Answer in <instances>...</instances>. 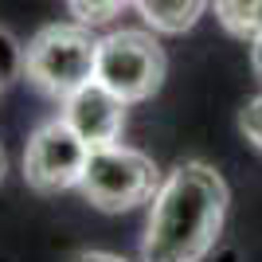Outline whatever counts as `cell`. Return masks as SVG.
Returning <instances> with one entry per match:
<instances>
[{"label":"cell","instance_id":"6da1fadb","mask_svg":"<svg viewBox=\"0 0 262 262\" xmlns=\"http://www.w3.org/2000/svg\"><path fill=\"white\" fill-rule=\"evenodd\" d=\"M227 180L204 161H184L153 196L141 262H204L227 219Z\"/></svg>","mask_w":262,"mask_h":262},{"label":"cell","instance_id":"7a4b0ae2","mask_svg":"<svg viewBox=\"0 0 262 262\" xmlns=\"http://www.w3.org/2000/svg\"><path fill=\"white\" fill-rule=\"evenodd\" d=\"M98 43L90 24H47L32 35L24 55V75L39 94L63 102L98 75Z\"/></svg>","mask_w":262,"mask_h":262},{"label":"cell","instance_id":"3957f363","mask_svg":"<svg viewBox=\"0 0 262 262\" xmlns=\"http://www.w3.org/2000/svg\"><path fill=\"white\" fill-rule=\"evenodd\" d=\"M161 168L149 153L141 149H125V145H110V149H94L82 176V200L94 204L98 211H129L141 204H153L161 192Z\"/></svg>","mask_w":262,"mask_h":262},{"label":"cell","instance_id":"277c9868","mask_svg":"<svg viewBox=\"0 0 262 262\" xmlns=\"http://www.w3.org/2000/svg\"><path fill=\"white\" fill-rule=\"evenodd\" d=\"M164 71H168V59L153 32L121 28L98 43V75L94 78L125 102L153 98L164 82Z\"/></svg>","mask_w":262,"mask_h":262},{"label":"cell","instance_id":"5b68a950","mask_svg":"<svg viewBox=\"0 0 262 262\" xmlns=\"http://www.w3.org/2000/svg\"><path fill=\"white\" fill-rule=\"evenodd\" d=\"M90 153H94V149H90L63 118L43 121V125L28 137V149H24V180H28L35 192H43V196L78 188L82 176H86Z\"/></svg>","mask_w":262,"mask_h":262},{"label":"cell","instance_id":"8992f818","mask_svg":"<svg viewBox=\"0 0 262 262\" xmlns=\"http://www.w3.org/2000/svg\"><path fill=\"white\" fill-rule=\"evenodd\" d=\"M125 106L129 102L118 98L110 86H102L98 78L75 90L71 98H63V114L59 118L90 145V149H110L121 145V129H125Z\"/></svg>","mask_w":262,"mask_h":262},{"label":"cell","instance_id":"52a82bcc","mask_svg":"<svg viewBox=\"0 0 262 262\" xmlns=\"http://www.w3.org/2000/svg\"><path fill=\"white\" fill-rule=\"evenodd\" d=\"M141 20L161 35H184L200 24L211 0H133Z\"/></svg>","mask_w":262,"mask_h":262},{"label":"cell","instance_id":"ba28073f","mask_svg":"<svg viewBox=\"0 0 262 262\" xmlns=\"http://www.w3.org/2000/svg\"><path fill=\"white\" fill-rule=\"evenodd\" d=\"M219 28L243 43H254L262 35V0H211Z\"/></svg>","mask_w":262,"mask_h":262},{"label":"cell","instance_id":"9c48e42d","mask_svg":"<svg viewBox=\"0 0 262 262\" xmlns=\"http://www.w3.org/2000/svg\"><path fill=\"white\" fill-rule=\"evenodd\" d=\"M129 4H133V0H67L71 16H75L78 24H90V28L114 20V16H121Z\"/></svg>","mask_w":262,"mask_h":262},{"label":"cell","instance_id":"30bf717a","mask_svg":"<svg viewBox=\"0 0 262 262\" xmlns=\"http://www.w3.org/2000/svg\"><path fill=\"white\" fill-rule=\"evenodd\" d=\"M24 55H28V47H20L16 35L0 28V86H8L24 75Z\"/></svg>","mask_w":262,"mask_h":262},{"label":"cell","instance_id":"8fae6325","mask_svg":"<svg viewBox=\"0 0 262 262\" xmlns=\"http://www.w3.org/2000/svg\"><path fill=\"white\" fill-rule=\"evenodd\" d=\"M239 129H243V137L262 153V94L247 102V110L239 114Z\"/></svg>","mask_w":262,"mask_h":262},{"label":"cell","instance_id":"7c38bea8","mask_svg":"<svg viewBox=\"0 0 262 262\" xmlns=\"http://www.w3.org/2000/svg\"><path fill=\"white\" fill-rule=\"evenodd\" d=\"M71 262H125V258H118V254H110V251H82Z\"/></svg>","mask_w":262,"mask_h":262},{"label":"cell","instance_id":"4fadbf2b","mask_svg":"<svg viewBox=\"0 0 262 262\" xmlns=\"http://www.w3.org/2000/svg\"><path fill=\"white\" fill-rule=\"evenodd\" d=\"M251 67H254V75L262 78V35H258V39L251 43Z\"/></svg>","mask_w":262,"mask_h":262},{"label":"cell","instance_id":"5bb4252c","mask_svg":"<svg viewBox=\"0 0 262 262\" xmlns=\"http://www.w3.org/2000/svg\"><path fill=\"white\" fill-rule=\"evenodd\" d=\"M4 172H8V157H4V145H0V180H4Z\"/></svg>","mask_w":262,"mask_h":262}]
</instances>
